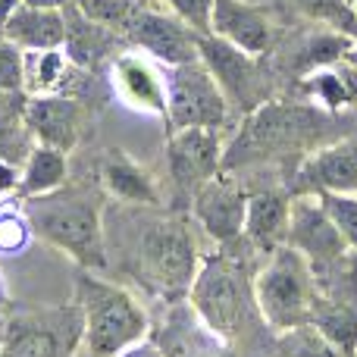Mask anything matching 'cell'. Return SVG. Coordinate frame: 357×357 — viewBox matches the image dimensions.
<instances>
[{"mask_svg": "<svg viewBox=\"0 0 357 357\" xmlns=\"http://www.w3.org/2000/svg\"><path fill=\"white\" fill-rule=\"evenodd\" d=\"M66 182H69V154H63V151H56V148H47V144H35L29 160L22 163L16 197L25 201V197L47 195V191L60 188V185H66Z\"/></svg>", "mask_w": 357, "mask_h": 357, "instance_id": "obj_23", "label": "cell"}, {"mask_svg": "<svg viewBox=\"0 0 357 357\" xmlns=\"http://www.w3.org/2000/svg\"><path fill=\"white\" fill-rule=\"evenodd\" d=\"M195 222L216 241L220 248H232L245 241V216H248V185L238 173L220 169L207 185L191 197Z\"/></svg>", "mask_w": 357, "mask_h": 357, "instance_id": "obj_14", "label": "cell"}, {"mask_svg": "<svg viewBox=\"0 0 357 357\" xmlns=\"http://www.w3.org/2000/svg\"><path fill=\"white\" fill-rule=\"evenodd\" d=\"M285 185L291 195H317V191L357 195V132H345L304 157V163Z\"/></svg>", "mask_w": 357, "mask_h": 357, "instance_id": "obj_17", "label": "cell"}, {"mask_svg": "<svg viewBox=\"0 0 357 357\" xmlns=\"http://www.w3.org/2000/svg\"><path fill=\"white\" fill-rule=\"evenodd\" d=\"M241 245L245 241L204 257L188 291V304L201 317V323L226 345L245 339L251 333L254 314H260L254 301V279L238 254Z\"/></svg>", "mask_w": 357, "mask_h": 357, "instance_id": "obj_4", "label": "cell"}, {"mask_svg": "<svg viewBox=\"0 0 357 357\" xmlns=\"http://www.w3.org/2000/svg\"><path fill=\"white\" fill-rule=\"evenodd\" d=\"M138 3H160V0H138Z\"/></svg>", "mask_w": 357, "mask_h": 357, "instance_id": "obj_38", "label": "cell"}, {"mask_svg": "<svg viewBox=\"0 0 357 357\" xmlns=\"http://www.w3.org/2000/svg\"><path fill=\"white\" fill-rule=\"evenodd\" d=\"M22 3V0H0V31H3V25H6V19L16 13V6Z\"/></svg>", "mask_w": 357, "mask_h": 357, "instance_id": "obj_36", "label": "cell"}, {"mask_svg": "<svg viewBox=\"0 0 357 357\" xmlns=\"http://www.w3.org/2000/svg\"><path fill=\"white\" fill-rule=\"evenodd\" d=\"M167 126L176 129H220L232 123V104L222 94L220 82L213 79L204 60L169 66L167 73Z\"/></svg>", "mask_w": 357, "mask_h": 357, "instance_id": "obj_9", "label": "cell"}, {"mask_svg": "<svg viewBox=\"0 0 357 357\" xmlns=\"http://www.w3.org/2000/svg\"><path fill=\"white\" fill-rule=\"evenodd\" d=\"M85 335V317L79 304L35 307L10 317L0 351L6 357H73Z\"/></svg>", "mask_w": 357, "mask_h": 357, "instance_id": "obj_8", "label": "cell"}, {"mask_svg": "<svg viewBox=\"0 0 357 357\" xmlns=\"http://www.w3.org/2000/svg\"><path fill=\"white\" fill-rule=\"evenodd\" d=\"M289 245L310 264L317 276H326L342 266L351 254L348 241L329 220L326 207L317 195H291V222H289Z\"/></svg>", "mask_w": 357, "mask_h": 357, "instance_id": "obj_11", "label": "cell"}, {"mask_svg": "<svg viewBox=\"0 0 357 357\" xmlns=\"http://www.w3.org/2000/svg\"><path fill=\"white\" fill-rule=\"evenodd\" d=\"M31 226L25 216L22 204L16 210L13 207H0V254H19L25 251V245L31 241Z\"/></svg>", "mask_w": 357, "mask_h": 357, "instance_id": "obj_30", "label": "cell"}, {"mask_svg": "<svg viewBox=\"0 0 357 357\" xmlns=\"http://www.w3.org/2000/svg\"><path fill=\"white\" fill-rule=\"evenodd\" d=\"M19 176H22V167H13V163H0V197L16 195Z\"/></svg>", "mask_w": 357, "mask_h": 357, "instance_id": "obj_33", "label": "cell"}, {"mask_svg": "<svg viewBox=\"0 0 357 357\" xmlns=\"http://www.w3.org/2000/svg\"><path fill=\"white\" fill-rule=\"evenodd\" d=\"M66 16V41H63V54L75 63L79 69L98 75L100 66H110L116 60L119 47H126V41L107 25H98L85 16L75 3H69L63 10Z\"/></svg>", "mask_w": 357, "mask_h": 357, "instance_id": "obj_21", "label": "cell"}, {"mask_svg": "<svg viewBox=\"0 0 357 357\" xmlns=\"http://www.w3.org/2000/svg\"><path fill=\"white\" fill-rule=\"evenodd\" d=\"M22 3L29 6H41V10H66L69 3H75V0H22Z\"/></svg>", "mask_w": 357, "mask_h": 357, "instance_id": "obj_35", "label": "cell"}, {"mask_svg": "<svg viewBox=\"0 0 357 357\" xmlns=\"http://www.w3.org/2000/svg\"><path fill=\"white\" fill-rule=\"evenodd\" d=\"M317 298V273L291 245H282L266 257L254 276V301L273 333L307 326Z\"/></svg>", "mask_w": 357, "mask_h": 357, "instance_id": "obj_6", "label": "cell"}, {"mask_svg": "<svg viewBox=\"0 0 357 357\" xmlns=\"http://www.w3.org/2000/svg\"><path fill=\"white\" fill-rule=\"evenodd\" d=\"M298 91L307 104H317L329 113H357L348 100V91L342 85V75H339V63L335 66H323L307 73L301 82H298Z\"/></svg>", "mask_w": 357, "mask_h": 357, "instance_id": "obj_25", "label": "cell"}, {"mask_svg": "<svg viewBox=\"0 0 357 357\" xmlns=\"http://www.w3.org/2000/svg\"><path fill=\"white\" fill-rule=\"evenodd\" d=\"M276 10L282 16H295L298 22L323 25V29L357 38V13L348 0H276Z\"/></svg>", "mask_w": 357, "mask_h": 357, "instance_id": "obj_24", "label": "cell"}, {"mask_svg": "<svg viewBox=\"0 0 357 357\" xmlns=\"http://www.w3.org/2000/svg\"><path fill=\"white\" fill-rule=\"evenodd\" d=\"M291 222V191L289 185H266L248 188V216H245V245L251 251L270 257L282 245H289Z\"/></svg>", "mask_w": 357, "mask_h": 357, "instance_id": "obj_19", "label": "cell"}, {"mask_svg": "<svg viewBox=\"0 0 357 357\" xmlns=\"http://www.w3.org/2000/svg\"><path fill=\"white\" fill-rule=\"evenodd\" d=\"M135 207L116 220L119 266L135 285L167 304L188 298L191 282L201 270V251L185 210Z\"/></svg>", "mask_w": 357, "mask_h": 357, "instance_id": "obj_2", "label": "cell"}, {"mask_svg": "<svg viewBox=\"0 0 357 357\" xmlns=\"http://www.w3.org/2000/svg\"><path fill=\"white\" fill-rule=\"evenodd\" d=\"M348 3H351V10H354V13H357V0H348Z\"/></svg>", "mask_w": 357, "mask_h": 357, "instance_id": "obj_39", "label": "cell"}, {"mask_svg": "<svg viewBox=\"0 0 357 357\" xmlns=\"http://www.w3.org/2000/svg\"><path fill=\"white\" fill-rule=\"evenodd\" d=\"M197 35L188 22L169 13L163 3H144L138 16L123 31L126 47H135L142 54L154 56L167 66H182V63L197 60Z\"/></svg>", "mask_w": 357, "mask_h": 357, "instance_id": "obj_15", "label": "cell"}, {"mask_svg": "<svg viewBox=\"0 0 357 357\" xmlns=\"http://www.w3.org/2000/svg\"><path fill=\"white\" fill-rule=\"evenodd\" d=\"M345 132H351V123H345L342 113H329L317 104L273 98L254 113L241 116L238 132L226 144L222 169L241 173V169L276 167L285 169V182H289L304 157Z\"/></svg>", "mask_w": 357, "mask_h": 357, "instance_id": "obj_1", "label": "cell"}, {"mask_svg": "<svg viewBox=\"0 0 357 357\" xmlns=\"http://www.w3.org/2000/svg\"><path fill=\"white\" fill-rule=\"evenodd\" d=\"M276 3H251V0H216L210 13V35L241 47L251 56H270L282 38L285 25Z\"/></svg>", "mask_w": 357, "mask_h": 357, "instance_id": "obj_16", "label": "cell"}, {"mask_svg": "<svg viewBox=\"0 0 357 357\" xmlns=\"http://www.w3.org/2000/svg\"><path fill=\"white\" fill-rule=\"evenodd\" d=\"M0 357H6V354H3V351H0Z\"/></svg>", "mask_w": 357, "mask_h": 357, "instance_id": "obj_41", "label": "cell"}, {"mask_svg": "<svg viewBox=\"0 0 357 357\" xmlns=\"http://www.w3.org/2000/svg\"><path fill=\"white\" fill-rule=\"evenodd\" d=\"M345 63H351V66H357V41L348 47V54H345Z\"/></svg>", "mask_w": 357, "mask_h": 357, "instance_id": "obj_37", "label": "cell"}, {"mask_svg": "<svg viewBox=\"0 0 357 357\" xmlns=\"http://www.w3.org/2000/svg\"><path fill=\"white\" fill-rule=\"evenodd\" d=\"M75 6H79L91 22L107 25V29H113L123 38V31L129 29V22L138 16V10H142L144 3H138V0H75Z\"/></svg>", "mask_w": 357, "mask_h": 357, "instance_id": "obj_27", "label": "cell"}, {"mask_svg": "<svg viewBox=\"0 0 357 357\" xmlns=\"http://www.w3.org/2000/svg\"><path fill=\"white\" fill-rule=\"evenodd\" d=\"M310 326L320 329L345 357H357V266L351 260L317 276Z\"/></svg>", "mask_w": 357, "mask_h": 357, "instance_id": "obj_13", "label": "cell"}, {"mask_svg": "<svg viewBox=\"0 0 357 357\" xmlns=\"http://www.w3.org/2000/svg\"><path fill=\"white\" fill-rule=\"evenodd\" d=\"M320 204L326 207L329 220L348 241V248L357 251V195H335V191H317Z\"/></svg>", "mask_w": 357, "mask_h": 357, "instance_id": "obj_29", "label": "cell"}, {"mask_svg": "<svg viewBox=\"0 0 357 357\" xmlns=\"http://www.w3.org/2000/svg\"><path fill=\"white\" fill-rule=\"evenodd\" d=\"M98 182L104 188L107 197L129 207H163V191L157 185V178L126 151H104V157L98 160Z\"/></svg>", "mask_w": 357, "mask_h": 357, "instance_id": "obj_20", "label": "cell"}, {"mask_svg": "<svg viewBox=\"0 0 357 357\" xmlns=\"http://www.w3.org/2000/svg\"><path fill=\"white\" fill-rule=\"evenodd\" d=\"M119 357H167V354L160 351L157 342H138V345H132L129 351H123Z\"/></svg>", "mask_w": 357, "mask_h": 357, "instance_id": "obj_34", "label": "cell"}, {"mask_svg": "<svg viewBox=\"0 0 357 357\" xmlns=\"http://www.w3.org/2000/svg\"><path fill=\"white\" fill-rule=\"evenodd\" d=\"M0 295H3V282H0Z\"/></svg>", "mask_w": 357, "mask_h": 357, "instance_id": "obj_40", "label": "cell"}, {"mask_svg": "<svg viewBox=\"0 0 357 357\" xmlns=\"http://www.w3.org/2000/svg\"><path fill=\"white\" fill-rule=\"evenodd\" d=\"M226 132L220 129H176L167 138V169L173 182L178 210L191 207V197L197 195L201 185L222 169L226 157Z\"/></svg>", "mask_w": 357, "mask_h": 357, "instance_id": "obj_10", "label": "cell"}, {"mask_svg": "<svg viewBox=\"0 0 357 357\" xmlns=\"http://www.w3.org/2000/svg\"><path fill=\"white\" fill-rule=\"evenodd\" d=\"M110 88L129 110L167 119V75L160 73L154 56L135 47H126L110 63Z\"/></svg>", "mask_w": 357, "mask_h": 357, "instance_id": "obj_18", "label": "cell"}, {"mask_svg": "<svg viewBox=\"0 0 357 357\" xmlns=\"http://www.w3.org/2000/svg\"><path fill=\"white\" fill-rule=\"evenodd\" d=\"M169 13H176L182 22H188L195 31L210 35V13L216 0H160Z\"/></svg>", "mask_w": 357, "mask_h": 357, "instance_id": "obj_32", "label": "cell"}, {"mask_svg": "<svg viewBox=\"0 0 357 357\" xmlns=\"http://www.w3.org/2000/svg\"><path fill=\"white\" fill-rule=\"evenodd\" d=\"M75 304L85 317L82 348L88 357H119L148 339L151 320L142 301L100 273L75 270Z\"/></svg>", "mask_w": 357, "mask_h": 357, "instance_id": "obj_5", "label": "cell"}, {"mask_svg": "<svg viewBox=\"0 0 357 357\" xmlns=\"http://www.w3.org/2000/svg\"><path fill=\"white\" fill-rule=\"evenodd\" d=\"M0 91L25 94V50L0 35Z\"/></svg>", "mask_w": 357, "mask_h": 357, "instance_id": "obj_31", "label": "cell"}, {"mask_svg": "<svg viewBox=\"0 0 357 357\" xmlns=\"http://www.w3.org/2000/svg\"><path fill=\"white\" fill-rule=\"evenodd\" d=\"M197 56L220 82L232 110H238L241 116L254 113L260 104L276 98V91H282V75L270 56H251L216 35H197Z\"/></svg>", "mask_w": 357, "mask_h": 357, "instance_id": "obj_7", "label": "cell"}, {"mask_svg": "<svg viewBox=\"0 0 357 357\" xmlns=\"http://www.w3.org/2000/svg\"><path fill=\"white\" fill-rule=\"evenodd\" d=\"M29 216L35 238L56 248L63 257L75 264V270L107 273L110 270V251H107V226L104 204L107 195L98 176L66 182L60 188L38 197L19 201Z\"/></svg>", "mask_w": 357, "mask_h": 357, "instance_id": "obj_3", "label": "cell"}, {"mask_svg": "<svg viewBox=\"0 0 357 357\" xmlns=\"http://www.w3.org/2000/svg\"><path fill=\"white\" fill-rule=\"evenodd\" d=\"M273 357H345L317 326H298L276 335Z\"/></svg>", "mask_w": 357, "mask_h": 357, "instance_id": "obj_26", "label": "cell"}, {"mask_svg": "<svg viewBox=\"0 0 357 357\" xmlns=\"http://www.w3.org/2000/svg\"><path fill=\"white\" fill-rule=\"evenodd\" d=\"M0 35L22 50H60L66 41V16L63 10L19 3Z\"/></svg>", "mask_w": 357, "mask_h": 357, "instance_id": "obj_22", "label": "cell"}, {"mask_svg": "<svg viewBox=\"0 0 357 357\" xmlns=\"http://www.w3.org/2000/svg\"><path fill=\"white\" fill-rule=\"evenodd\" d=\"M22 123L29 126L38 144L73 154L82 142L91 138L94 113L91 104L73 94H35V98H25Z\"/></svg>", "mask_w": 357, "mask_h": 357, "instance_id": "obj_12", "label": "cell"}, {"mask_svg": "<svg viewBox=\"0 0 357 357\" xmlns=\"http://www.w3.org/2000/svg\"><path fill=\"white\" fill-rule=\"evenodd\" d=\"M35 135L29 132V126L22 123V116L0 119V163H13L22 167L29 160L31 148H35Z\"/></svg>", "mask_w": 357, "mask_h": 357, "instance_id": "obj_28", "label": "cell"}]
</instances>
